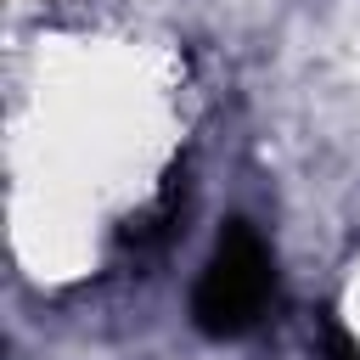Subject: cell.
Returning a JSON list of instances; mask_svg holds the SVG:
<instances>
[{
  "instance_id": "cell-1",
  "label": "cell",
  "mask_w": 360,
  "mask_h": 360,
  "mask_svg": "<svg viewBox=\"0 0 360 360\" xmlns=\"http://www.w3.org/2000/svg\"><path fill=\"white\" fill-rule=\"evenodd\" d=\"M276 292V264H270V248L259 242L253 225L231 219L214 259L202 264L197 276V292H191V321L208 332V338H236L248 332L264 304Z\"/></svg>"
}]
</instances>
